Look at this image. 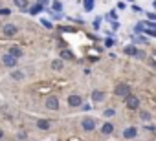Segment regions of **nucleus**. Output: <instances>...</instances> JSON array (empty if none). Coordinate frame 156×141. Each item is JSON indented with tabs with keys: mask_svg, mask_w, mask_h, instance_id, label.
I'll use <instances>...</instances> for the list:
<instances>
[{
	"mask_svg": "<svg viewBox=\"0 0 156 141\" xmlns=\"http://www.w3.org/2000/svg\"><path fill=\"white\" fill-rule=\"evenodd\" d=\"M116 95H118V97L127 99V97L130 95V88H129V84H125V83L118 84V86H116Z\"/></svg>",
	"mask_w": 156,
	"mask_h": 141,
	"instance_id": "nucleus-1",
	"label": "nucleus"
},
{
	"mask_svg": "<svg viewBox=\"0 0 156 141\" xmlns=\"http://www.w3.org/2000/svg\"><path fill=\"white\" fill-rule=\"evenodd\" d=\"M46 108L48 110H51V112H55V110H59V99L55 97V95H48L46 97Z\"/></svg>",
	"mask_w": 156,
	"mask_h": 141,
	"instance_id": "nucleus-2",
	"label": "nucleus"
},
{
	"mask_svg": "<svg viewBox=\"0 0 156 141\" xmlns=\"http://www.w3.org/2000/svg\"><path fill=\"white\" fill-rule=\"evenodd\" d=\"M2 64H4V66H8V68H15V66H17V59H15V57H11L9 53H6V55L2 57Z\"/></svg>",
	"mask_w": 156,
	"mask_h": 141,
	"instance_id": "nucleus-3",
	"label": "nucleus"
},
{
	"mask_svg": "<svg viewBox=\"0 0 156 141\" xmlns=\"http://www.w3.org/2000/svg\"><path fill=\"white\" fill-rule=\"evenodd\" d=\"M127 106H129L130 110H138V106H140V99H138L136 95L130 94V95L127 97Z\"/></svg>",
	"mask_w": 156,
	"mask_h": 141,
	"instance_id": "nucleus-4",
	"label": "nucleus"
},
{
	"mask_svg": "<svg viewBox=\"0 0 156 141\" xmlns=\"http://www.w3.org/2000/svg\"><path fill=\"white\" fill-rule=\"evenodd\" d=\"M2 31H4L6 37H13L17 33V26L15 24H6V26H2Z\"/></svg>",
	"mask_w": 156,
	"mask_h": 141,
	"instance_id": "nucleus-5",
	"label": "nucleus"
},
{
	"mask_svg": "<svg viewBox=\"0 0 156 141\" xmlns=\"http://www.w3.org/2000/svg\"><path fill=\"white\" fill-rule=\"evenodd\" d=\"M81 125H83V130H94L96 128V121L92 117H85Z\"/></svg>",
	"mask_w": 156,
	"mask_h": 141,
	"instance_id": "nucleus-6",
	"label": "nucleus"
},
{
	"mask_svg": "<svg viewBox=\"0 0 156 141\" xmlns=\"http://www.w3.org/2000/svg\"><path fill=\"white\" fill-rule=\"evenodd\" d=\"M68 103H70L72 106H81V105H83V99H81V95L73 94V95H70V97H68Z\"/></svg>",
	"mask_w": 156,
	"mask_h": 141,
	"instance_id": "nucleus-7",
	"label": "nucleus"
},
{
	"mask_svg": "<svg viewBox=\"0 0 156 141\" xmlns=\"http://www.w3.org/2000/svg\"><path fill=\"white\" fill-rule=\"evenodd\" d=\"M123 136H125L127 139H132V137H136V136H138V130H136L134 126H129V128H125Z\"/></svg>",
	"mask_w": 156,
	"mask_h": 141,
	"instance_id": "nucleus-8",
	"label": "nucleus"
},
{
	"mask_svg": "<svg viewBox=\"0 0 156 141\" xmlns=\"http://www.w3.org/2000/svg\"><path fill=\"white\" fill-rule=\"evenodd\" d=\"M92 99H94L96 103H101V101L105 99V92H101V90H94V92H92Z\"/></svg>",
	"mask_w": 156,
	"mask_h": 141,
	"instance_id": "nucleus-9",
	"label": "nucleus"
},
{
	"mask_svg": "<svg viewBox=\"0 0 156 141\" xmlns=\"http://www.w3.org/2000/svg\"><path fill=\"white\" fill-rule=\"evenodd\" d=\"M101 132H103L105 136H108V134H112V132H114V125H112V123H105V125L101 126Z\"/></svg>",
	"mask_w": 156,
	"mask_h": 141,
	"instance_id": "nucleus-10",
	"label": "nucleus"
},
{
	"mask_svg": "<svg viewBox=\"0 0 156 141\" xmlns=\"http://www.w3.org/2000/svg\"><path fill=\"white\" fill-rule=\"evenodd\" d=\"M11 79L13 81H22L24 79V74L20 72V70H13V72H11Z\"/></svg>",
	"mask_w": 156,
	"mask_h": 141,
	"instance_id": "nucleus-11",
	"label": "nucleus"
},
{
	"mask_svg": "<svg viewBox=\"0 0 156 141\" xmlns=\"http://www.w3.org/2000/svg\"><path fill=\"white\" fill-rule=\"evenodd\" d=\"M9 55H11V57H15V59H19V57L22 55V50H20L19 46H13V48L9 50Z\"/></svg>",
	"mask_w": 156,
	"mask_h": 141,
	"instance_id": "nucleus-12",
	"label": "nucleus"
},
{
	"mask_svg": "<svg viewBox=\"0 0 156 141\" xmlns=\"http://www.w3.org/2000/svg\"><path fill=\"white\" fill-rule=\"evenodd\" d=\"M125 53H127V55H138V57H141V53H138V50H136L134 46H127V48H125Z\"/></svg>",
	"mask_w": 156,
	"mask_h": 141,
	"instance_id": "nucleus-13",
	"label": "nucleus"
},
{
	"mask_svg": "<svg viewBox=\"0 0 156 141\" xmlns=\"http://www.w3.org/2000/svg\"><path fill=\"white\" fill-rule=\"evenodd\" d=\"M51 68L55 70V72H61V70H62V60H59V59H55V60L51 62Z\"/></svg>",
	"mask_w": 156,
	"mask_h": 141,
	"instance_id": "nucleus-14",
	"label": "nucleus"
},
{
	"mask_svg": "<svg viewBox=\"0 0 156 141\" xmlns=\"http://www.w3.org/2000/svg\"><path fill=\"white\" fill-rule=\"evenodd\" d=\"M13 4L17 8H20V9H26L28 8V0H13Z\"/></svg>",
	"mask_w": 156,
	"mask_h": 141,
	"instance_id": "nucleus-15",
	"label": "nucleus"
},
{
	"mask_svg": "<svg viewBox=\"0 0 156 141\" xmlns=\"http://www.w3.org/2000/svg\"><path fill=\"white\" fill-rule=\"evenodd\" d=\"M37 126H39L41 130H48V128H50V121H44V119H41V121L37 123Z\"/></svg>",
	"mask_w": 156,
	"mask_h": 141,
	"instance_id": "nucleus-16",
	"label": "nucleus"
},
{
	"mask_svg": "<svg viewBox=\"0 0 156 141\" xmlns=\"http://www.w3.org/2000/svg\"><path fill=\"white\" fill-rule=\"evenodd\" d=\"M85 9L87 11H92L94 9V0H85Z\"/></svg>",
	"mask_w": 156,
	"mask_h": 141,
	"instance_id": "nucleus-17",
	"label": "nucleus"
},
{
	"mask_svg": "<svg viewBox=\"0 0 156 141\" xmlns=\"http://www.w3.org/2000/svg\"><path fill=\"white\" fill-rule=\"evenodd\" d=\"M61 57H62V59H68V60H72V59H73V55H72V53H70L68 50H64V51H61Z\"/></svg>",
	"mask_w": 156,
	"mask_h": 141,
	"instance_id": "nucleus-18",
	"label": "nucleus"
},
{
	"mask_svg": "<svg viewBox=\"0 0 156 141\" xmlns=\"http://www.w3.org/2000/svg\"><path fill=\"white\" fill-rule=\"evenodd\" d=\"M41 24H42L44 28H48V29H51V28H53V24H51L50 20H46V19H42V20H41Z\"/></svg>",
	"mask_w": 156,
	"mask_h": 141,
	"instance_id": "nucleus-19",
	"label": "nucleus"
},
{
	"mask_svg": "<svg viewBox=\"0 0 156 141\" xmlns=\"http://www.w3.org/2000/svg\"><path fill=\"white\" fill-rule=\"evenodd\" d=\"M140 117H141L143 121H151V114H149V112H140Z\"/></svg>",
	"mask_w": 156,
	"mask_h": 141,
	"instance_id": "nucleus-20",
	"label": "nucleus"
},
{
	"mask_svg": "<svg viewBox=\"0 0 156 141\" xmlns=\"http://www.w3.org/2000/svg\"><path fill=\"white\" fill-rule=\"evenodd\" d=\"M61 9H62L61 2H53V11H61Z\"/></svg>",
	"mask_w": 156,
	"mask_h": 141,
	"instance_id": "nucleus-21",
	"label": "nucleus"
},
{
	"mask_svg": "<svg viewBox=\"0 0 156 141\" xmlns=\"http://www.w3.org/2000/svg\"><path fill=\"white\" fill-rule=\"evenodd\" d=\"M114 114H116V110H114V108H108V110H105V115H108V117H110V115H114Z\"/></svg>",
	"mask_w": 156,
	"mask_h": 141,
	"instance_id": "nucleus-22",
	"label": "nucleus"
},
{
	"mask_svg": "<svg viewBox=\"0 0 156 141\" xmlns=\"http://www.w3.org/2000/svg\"><path fill=\"white\" fill-rule=\"evenodd\" d=\"M99 22H101V19H96V22H94V28H99Z\"/></svg>",
	"mask_w": 156,
	"mask_h": 141,
	"instance_id": "nucleus-23",
	"label": "nucleus"
},
{
	"mask_svg": "<svg viewBox=\"0 0 156 141\" xmlns=\"http://www.w3.org/2000/svg\"><path fill=\"white\" fill-rule=\"evenodd\" d=\"M2 137H4V132H2V130H0V139H2Z\"/></svg>",
	"mask_w": 156,
	"mask_h": 141,
	"instance_id": "nucleus-24",
	"label": "nucleus"
},
{
	"mask_svg": "<svg viewBox=\"0 0 156 141\" xmlns=\"http://www.w3.org/2000/svg\"><path fill=\"white\" fill-rule=\"evenodd\" d=\"M154 8H156V2H154Z\"/></svg>",
	"mask_w": 156,
	"mask_h": 141,
	"instance_id": "nucleus-25",
	"label": "nucleus"
},
{
	"mask_svg": "<svg viewBox=\"0 0 156 141\" xmlns=\"http://www.w3.org/2000/svg\"><path fill=\"white\" fill-rule=\"evenodd\" d=\"M0 26H2V22H0Z\"/></svg>",
	"mask_w": 156,
	"mask_h": 141,
	"instance_id": "nucleus-26",
	"label": "nucleus"
},
{
	"mask_svg": "<svg viewBox=\"0 0 156 141\" xmlns=\"http://www.w3.org/2000/svg\"><path fill=\"white\" fill-rule=\"evenodd\" d=\"M0 6H2V4H0Z\"/></svg>",
	"mask_w": 156,
	"mask_h": 141,
	"instance_id": "nucleus-27",
	"label": "nucleus"
}]
</instances>
